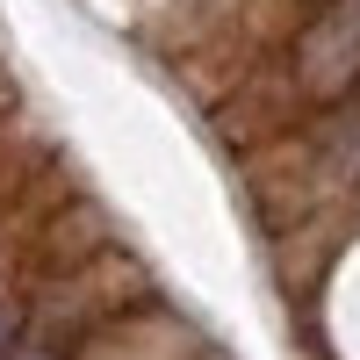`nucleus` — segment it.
I'll return each mask as SVG.
<instances>
[{
    "mask_svg": "<svg viewBox=\"0 0 360 360\" xmlns=\"http://www.w3.org/2000/svg\"><path fill=\"white\" fill-rule=\"evenodd\" d=\"M123 288H144V274H137L123 252H101V259L72 266V274L29 310V332H44V339H79L94 317H108L115 303H123Z\"/></svg>",
    "mask_w": 360,
    "mask_h": 360,
    "instance_id": "1",
    "label": "nucleus"
},
{
    "mask_svg": "<svg viewBox=\"0 0 360 360\" xmlns=\"http://www.w3.org/2000/svg\"><path fill=\"white\" fill-rule=\"evenodd\" d=\"M295 79L317 101L353 94V79H360V0H324V15L295 44Z\"/></svg>",
    "mask_w": 360,
    "mask_h": 360,
    "instance_id": "2",
    "label": "nucleus"
},
{
    "mask_svg": "<svg viewBox=\"0 0 360 360\" xmlns=\"http://www.w3.org/2000/svg\"><path fill=\"white\" fill-rule=\"evenodd\" d=\"M101 252H115V217L101 202H72L65 217L51 224V238H44V266L58 274V266H86V259H101Z\"/></svg>",
    "mask_w": 360,
    "mask_h": 360,
    "instance_id": "3",
    "label": "nucleus"
},
{
    "mask_svg": "<svg viewBox=\"0 0 360 360\" xmlns=\"http://www.w3.org/2000/svg\"><path fill=\"white\" fill-rule=\"evenodd\" d=\"M0 360H58V339H44V332H22Z\"/></svg>",
    "mask_w": 360,
    "mask_h": 360,
    "instance_id": "4",
    "label": "nucleus"
},
{
    "mask_svg": "<svg viewBox=\"0 0 360 360\" xmlns=\"http://www.w3.org/2000/svg\"><path fill=\"white\" fill-rule=\"evenodd\" d=\"M22 332H29V317H22V310L8 303V295H0V353H8V346H15Z\"/></svg>",
    "mask_w": 360,
    "mask_h": 360,
    "instance_id": "5",
    "label": "nucleus"
}]
</instances>
